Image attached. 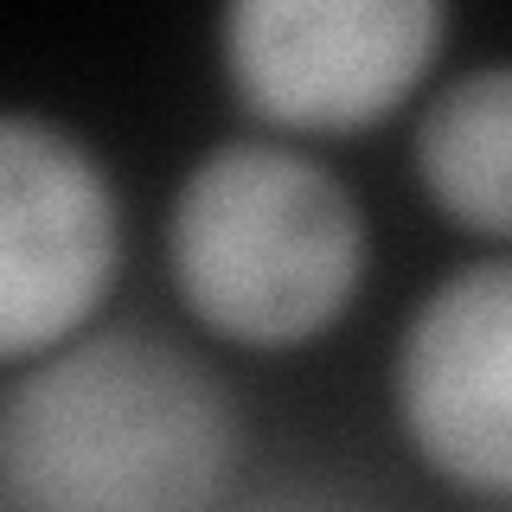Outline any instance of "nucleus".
Here are the masks:
<instances>
[{
  "mask_svg": "<svg viewBox=\"0 0 512 512\" xmlns=\"http://www.w3.org/2000/svg\"><path fill=\"white\" fill-rule=\"evenodd\" d=\"M391 410L436 480L480 500L512 487V269L474 256L410 308L391 352Z\"/></svg>",
  "mask_w": 512,
  "mask_h": 512,
  "instance_id": "39448f33",
  "label": "nucleus"
},
{
  "mask_svg": "<svg viewBox=\"0 0 512 512\" xmlns=\"http://www.w3.org/2000/svg\"><path fill=\"white\" fill-rule=\"evenodd\" d=\"M365 205L320 154L276 135L205 148L167 205V276L205 333L250 352L308 346L365 288Z\"/></svg>",
  "mask_w": 512,
  "mask_h": 512,
  "instance_id": "f03ea898",
  "label": "nucleus"
},
{
  "mask_svg": "<svg viewBox=\"0 0 512 512\" xmlns=\"http://www.w3.org/2000/svg\"><path fill=\"white\" fill-rule=\"evenodd\" d=\"M410 160L429 205L468 237L506 244L512 231V71L500 58L448 77L423 103Z\"/></svg>",
  "mask_w": 512,
  "mask_h": 512,
  "instance_id": "423d86ee",
  "label": "nucleus"
},
{
  "mask_svg": "<svg viewBox=\"0 0 512 512\" xmlns=\"http://www.w3.org/2000/svg\"><path fill=\"white\" fill-rule=\"evenodd\" d=\"M122 276V192L77 128L0 109V359H39Z\"/></svg>",
  "mask_w": 512,
  "mask_h": 512,
  "instance_id": "20e7f679",
  "label": "nucleus"
},
{
  "mask_svg": "<svg viewBox=\"0 0 512 512\" xmlns=\"http://www.w3.org/2000/svg\"><path fill=\"white\" fill-rule=\"evenodd\" d=\"M237 448L224 378L141 327H84L0 397V493L13 512H218Z\"/></svg>",
  "mask_w": 512,
  "mask_h": 512,
  "instance_id": "f257e3e1",
  "label": "nucleus"
},
{
  "mask_svg": "<svg viewBox=\"0 0 512 512\" xmlns=\"http://www.w3.org/2000/svg\"><path fill=\"white\" fill-rule=\"evenodd\" d=\"M442 39L436 0H237L218 20V64L256 122L359 135L410 103Z\"/></svg>",
  "mask_w": 512,
  "mask_h": 512,
  "instance_id": "7ed1b4c3",
  "label": "nucleus"
}]
</instances>
